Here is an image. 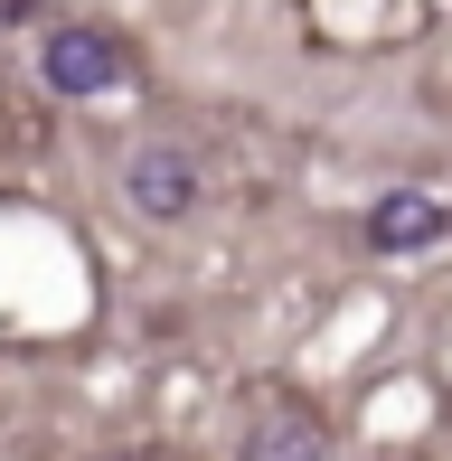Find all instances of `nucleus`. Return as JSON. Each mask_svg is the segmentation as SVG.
I'll use <instances>...</instances> for the list:
<instances>
[{"instance_id":"obj_6","label":"nucleus","mask_w":452,"mask_h":461,"mask_svg":"<svg viewBox=\"0 0 452 461\" xmlns=\"http://www.w3.org/2000/svg\"><path fill=\"white\" fill-rule=\"evenodd\" d=\"M132 461H151V452H132Z\"/></svg>"},{"instance_id":"obj_4","label":"nucleus","mask_w":452,"mask_h":461,"mask_svg":"<svg viewBox=\"0 0 452 461\" xmlns=\"http://www.w3.org/2000/svg\"><path fill=\"white\" fill-rule=\"evenodd\" d=\"M236 461H321V424L283 405V414H264V424L245 433V452H236Z\"/></svg>"},{"instance_id":"obj_3","label":"nucleus","mask_w":452,"mask_h":461,"mask_svg":"<svg viewBox=\"0 0 452 461\" xmlns=\"http://www.w3.org/2000/svg\"><path fill=\"white\" fill-rule=\"evenodd\" d=\"M434 236H452V198H434V188H386L367 207V245H386V255H415Z\"/></svg>"},{"instance_id":"obj_1","label":"nucleus","mask_w":452,"mask_h":461,"mask_svg":"<svg viewBox=\"0 0 452 461\" xmlns=\"http://www.w3.org/2000/svg\"><path fill=\"white\" fill-rule=\"evenodd\" d=\"M122 198H132L141 217H160V226L189 217V207H198V160H189V151H170V141H151V151L122 160Z\"/></svg>"},{"instance_id":"obj_5","label":"nucleus","mask_w":452,"mask_h":461,"mask_svg":"<svg viewBox=\"0 0 452 461\" xmlns=\"http://www.w3.org/2000/svg\"><path fill=\"white\" fill-rule=\"evenodd\" d=\"M0 10H19V0H0Z\"/></svg>"},{"instance_id":"obj_2","label":"nucleus","mask_w":452,"mask_h":461,"mask_svg":"<svg viewBox=\"0 0 452 461\" xmlns=\"http://www.w3.org/2000/svg\"><path fill=\"white\" fill-rule=\"evenodd\" d=\"M38 76H48L57 95H113L122 86V48L104 29H57L48 48H38Z\"/></svg>"}]
</instances>
